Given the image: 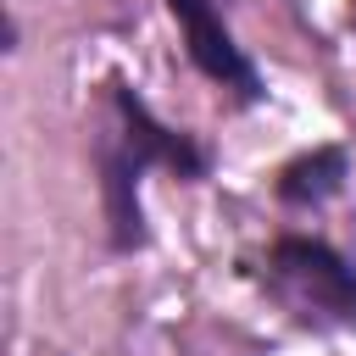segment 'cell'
I'll return each mask as SVG.
<instances>
[{"instance_id": "6da1fadb", "label": "cell", "mask_w": 356, "mask_h": 356, "mask_svg": "<svg viewBox=\"0 0 356 356\" xmlns=\"http://www.w3.org/2000/svg\"><path fill=\"white\" fill-rule=\"evenodd\" d=\"M117 95V134L100 145V172H106V211H111V239L128 250V245H139L145 234H139V172L145 167H172V172H200L206 167V156L184 139V134H172V128H161L156 117H150V106L128 89V83H111Z\"/></svg>"}, {"instance_id": "7a4b0ae2", "label": "cell", "mask_w": 356, "mask_h": 356, "mask_svg": "<svg viewBox=\"0 0 356 356\" xmlns=\"http://www.w3.org/2000/svg\"><path fill=\"white\" fill-rule=\"evenodd\" d=\"M267 278L278 289V300L306 317V323H334V328H356V273L317 239H278Z\"/></svg>"}, {"instance_id": "3957f363", "label": "cell", "mask_w": 356, "mask_h": 356, "mask_svg": "<svg viewBox=\"0 0 356 356\" xmlns=\"http://www.w3.org/2000/svg\"><path fill=\"white\" fill-rule=\"evenodd\" d=\"M172 6V17H178V28H184V44H189V61L211 78V83H222V89H234L239 100H261V78H256V67H250V56L234 44V33L222 28V17H217V6L211 0H167Z\"/></svg>"}, {"instance_id": "277c9868", "label": "cell", "mask_w": 356, "mask_h": 356, "mask_svg": "<svg viewBox=\"0 0 356 356\" xmlns=\"http://www.w3.org/2000/svg\"><path fill=\"white\" fill-rule=\"evenodd\" d=\"M339 184H345V150H334V145H323V150H312V156H300L278 172V195L289 206H317Z\"/></svg>"}, {"instance_id": "5b68a950", "label": "cell", "mask_w": 356, "mask_h": 356, "mask_svg": "<svg viewBox=\"0 0 356 356\" xmlns=\"http://www.w3.org/2000/svg\"><path fill=\"white\" fill-rule=\"evenodd\" d=\"M350 17H356V0H350Z\"/></svg>"}]
</instances>
